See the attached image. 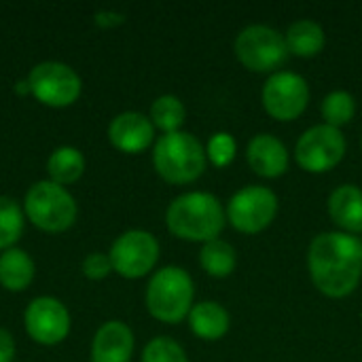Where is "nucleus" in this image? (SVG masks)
Wrapping results in <instances>:
<instances>
[{
  "label": "nucleus",
  "instance_id": "obj_29",
  "mask_svg": "<svg viewBox=\"0 0 362 362\" xmlns=\"http://www.w3.org/2000/svg\"><path fill=\"white\" fill-rule=\"evenodd\" d=\"M123 21H125V15L117 13V11H98L95 13V23L100 28H115V25H121Z\"/></svg>",
  "mask_w": 362,
  "mask_h": 362
},
{
  "label": "nucleus",
  "instance_id": "obj_11",
  "mask_svg": "<svg viewBox=\"0 0 362 362\" xmlns=\"http://www.w3.org/2000/svg\"><path fill=\"white\" fill-rule=\"evenodd\" d=\"M261 100H263V108L269 117H274L278 121H295L308 108L310 85L297 72L278 70L265 81Z\"/></svg>",
  "mask_w": 362,
  "mask_h": 362
},
{
  "label": "nucleus",
  "instance_id": "obj_17",
  "mask_svg": "<svg viewBox=\"0 0 362 362\" xmlns=\"http://www.w3.org/2000/svg\"><path fill=\"white\" fill-rule=\"evenodd\" d=\"M189 329L204 341H218L227 335L231 327L229 312L216 301H202L195 303L187 316Z\"/></svg>",
  "mask_w": 362,
  "mask_h": 362
},
{
  "label": "nucleus",
  "instance_id": "obj_8",
  "mask_svg": "<svg viewBox=\"0 0 362 362\" xmlns=\"http://www.w3.org/2000/svg\"><path fill=\"white\" fill-rule=\"evenodd\" d=\"M346 151L348 142L341 129L320 123L301 134L295 146V159L301 170L310 174H325L344 161Z\"/></svg>",
  "mask_w": 362,
  "mask_h": 362
},
{
  "label": "nucleus",
  "instance_id": "obj_6",
  "mask_svg": "<svg viewBox=\"0 0 362 362\" xmlns=\"http://www.w3.org/2000/svg\"><path fill=\"white\" fill-rule=\"evenodd\" d=\"M235 57L250 72H278L288 59V47L284 34L265 23H252L240 30L233 42Z\"/></svg>",
  "mask_w": 362,
  "mask_h": 362
},
{
  "label": "nucleus",
  "instance_id": "obj_13",
  "mask_svg": "<svg viewBox=\"0 0 362 362\" xmlns=\"http://www.w3.org/2000/svg\"><path fill=\"white\" fill-rule=\"evenodd\" d=\"M108 140L117 151L136 155V153L146 151L153 144L155 125H153L151 117L136 112V110H125L110 121Z\"/></svg>",
  "mask_w": 362,
  "mask_h": 362
},
{
  "label": "nucleus",
  "instance_id": "obj_23",
  "mask_svg": "<svg viewBox=\"0 0 362 362\" xmlns=\"http://www.w3.org/2000/svg\"><path fill=\"white\" fill-rule=\"evenodd\" d=\"M25 214L23 208L6 195H0V250L15 248L17 240L23 233Z\"/></svg>",
  "mask_w": 362,
  "mask_h": 362
},
{
  "label": "nucleus",
  "instance_id": "obj_1",
  "mask_svg": "<svg viewBox=\"0 0 362 362\" xmlns=\"http://www.w3.org/2000/svg\"><path fill=\"white\" fill-rule=\"evenodd\" d=\"M308 272L329 299L352 295L362 280V240L344 231H322L308 248Z\"/></svg>",
  "mask_w": 362,
  "mask_h": 362
},
{
  "label": "nucleus",
  "instance_id": "obj_24",
  "mask_svg": "<svg viewBox=\"0 0 362 362\" xmlns=\"http://www.w3.org/2000/svg\"><path fill=\"white\" fill-rule=\"evenodd\" d=\"M320 112H322V119H325L327 125L341 129L344 125H348L354 119V115H356V100H354V95L350 91L335 89V91L325 95Z\"/></svg>",
  "mask_w": 362,
  "mask_h": 362
},
{
  "label": "nucleus",
  "instance_id": "obj_3",
  "mask_svg": "<svg viewBox=\"0 0 362 362\" xmlns=\"http://www.w3.org/2000/svg\"><path fill=\"white\" fill-rule=\"evenodd\" d=\"M153 165L170 185L195 182L208 165L206 146L189 132L163 134L153 146Z\"/></svg>",
  "mask_w": 362,
  "mask_h": 362
},
{
  "label": "nucleus",
  "instance_id": "obj_16",
  "mask_svg": "<svg viewBox=\"0 0 362 362\" xmlns=\"http://www.w3.org/2000/svg\"><path fill=\"white\" fill-rule=\"evenodd\" d=\"M329 216L339 231L356 235L362 231V189L356 185H339L329 195Z\"/></svg>",
  "mask_w": 362,
  "mask_h": 362
},
{
  "label": "nucleus",
  "instance_id": "obj_26",
  "mask_svg": "<svg viewBox=\"0 0 362 362\" xmlns=\"http://www.w3.org/2000/svg\"><path fill=\"white\" fill-rule=\"evenodd\" d=\"M238 155V142L229 132H216L206 144V157L214 168H227Z\"/></svg>",
  "mask_w": 362,
  "mask_h": 362
},
{
  "label": "nucleus",
  "instance_id": "obj_4",
  "mask_svg": "<svg viewBox=\"0 0 362 362\" xmlns=\"http://www.w3.org/2000/svg\"><path fill=\"white\" fill-rule=\"evenodd\" d=\"M193 297L195 284L189 272L176 265H168L155 272L148 280L144 301L148 314L155 320L165 325H178L189 316L191 308L195 305Z\"/></svg>",
  "mask_w": 362,
  "mask_h": 362
},
{
  "label": "nucleus",
  "instance_id": "obj_21",
  "mask_svg": "<svg viewBox=\"0 0 362 362\" xmlns=\"http://www.w3.org/2000/svg\"><path fill=\"white\" fill-rule=\"evenodd\" d=\"M199 265L212 278H227L235 272L238 265L235 248L221 238L206 242L199 250Z\"/></svg>",
  "mask_w": 362,
  "mask_h": 362
},
{
  "label": "nucleus",
  "instance_id": "obj_10",
  "mask_svg": "<svg viewBox=\"0 0 362 362\" xmlns=\"http://www.w3.org/2000/svg\"><path fill=\"white\" fill-rule=\"evenodd\" d=\"M108 257L112 272L121 278L138 280L155 269L159 261V242L151 231L129 229L112 242Z\"/></svg>",
  "mask_w": 362,
  "mask_h": 362
},
{
  "label": "nucleus",
  "instance_id": "obj_14",
  "mask_svg": "<svg viewBox=\"0 0 362 362\" xmlns=\"http://www.w3.org/2000/svg\"><path fill=\"white\" fill-rule=\"evenodd\" d=\"M246 159L261 178H278L288 170L291 155L284 142L274 134H257L246 146Z\"/></svg>",
  "mask_w": 362,
  "mask_h": 362
},
{
  "label": "nucleus",
  "instance_id": "obj_19",
  "mask_svg": "<svg viewBox=\"0 0 362 362\" xmlns=\"http://www.w3.org/2000/svg\"><path fill=\"white\" fill-rule=\"evenodd\" d=\"M288 53L297 57H314L327 45L325 28L314 19H297L288 25L284 34Z\"/></svg>",
  "mask_w": 362,
  "mask_h": 362
},
{
  "label": "nucleus",
  "instance_id": "obj_12",
  "mask_svg": "<svg viewBox=\"0 0 362 362\" xmlns=\"http://www.w3.org/2000/svg\"><path fill=\"white\" fill-rule=\"evenodd\" d=\"M23 327L32 341L57 346L70 335V312L55 297H36L23 312Z\"/></svg>",
  "mask_w": 362,
  "mask_h": 362
},
{
  "label": "nucleus",
  "instance_id": "obj_25",
  "mask_svg": "<svg viewBox=\"0 0 362 362\" xmlns=\"http://www.w3.org/2000/svg\"><path fill=\"white\" fill-rule=\"evenodd\" d=\"M140 362H189L185 348L172 337H155L142 350Z\"/></svg>",
  "mask_w": 362,
  "mask_h": 362
},
{
  "label": "nucleus",
  "instance_id": "obj_2",
  "mask_svg": "<svg viewBox=\"0 0 362 362\" xmlns=\"http://www.w3.org/2000/svg\"><path fill=\"white\" fill-rule=\"evenodd\" d=\"M165 225L178 240L206 244L223 233L227 225V208L212 193L189 191L170 202Z\"/></svg>",
  "mask_w": 362,
  "mask_h": 362
},
{
  "label": "nucleus",
  "instance_id": "obj_28",
  "mask_svg": "<svg viewBox=\"0 0 362 362\" xmlns=\"http://www.w3.org/2000/svg\"><path fill=\"white\" fill-rule=\"evenodd\" d=\"M15 358V339L13 335L0 327V362H13Z\"/></svg>",
  "mask_w": 362,
  "mask_h": 362
},
{
  "label": "nucleus",
  "instance_id": "obj_30",
  "mask_svg": "<svg viewBox=\"0 0 362 362\" xmlns=\"http://www.w3.org/2000/svg\"><path fill=\"white\" fill-rule=\"evenodd\" d=\"M15 91H17V93H30V85H28V81L17 83V85H15Z\"/></svg>",
  "mask_w": 362,
  "mask_h": 362
},
{
  "label": "nucleus",
  "instance_id": "obj_5",
  "mask_svg": "<svg viewBox=\"0 0 362 362\" xmlns=\"http://www.w3.org/2000/svg\"><path fill=\"white\" fill-rule=\"evenodd\" d=\"M23 214L40 231L62 233L74 225L78 208L66 187L47 178V180L34 182L25 191Z\"/></svg>",
  "mask_w": 362,
  "mask_h": 362
},
{
  "label": "nucleus",
  "instance_id": "obj_15",
  "mask_svg": "<svg viewBox=\"0 0 362 362\" xmlns=\"http://www.w3.org/2000/svg\"><path fill=\"white\" fill-rule=\"evenodd\" d=\"M134 346L132 329L121 320H108L93 335L91 362H129Z\"/></svg>",
  "mask_w": 362,
  "mask_h": 362
},
{
  "label": "nucleus",
  "instance_id": "obj_22",
  "mask_svg": "<svg viewBox=\"0 0 362 362\" xmlns=\"http://www.w3.org/2000/svg\"><path fill=\"white\" fill-rule=\"evenodd\" d=\"M151 121L155 129H161L163 134L180 132V127L187 121V108L178 95H172V93L159 95L151 104Z\"/></svg>",
  "mask_w": 362,
  "mask_h": 362
},
{
  "label": "nucleus",
  "instance_id": "obj_20",
  "mask_svg": "<svg viewBox=\"0 0 362 362\" xmlns=\"http://www.w3.org/2000/svg\"><path fill=\"white\" fill-rule=\"evenodd\" d=\"M85 172V157L74 146H57L47 159L49 180L66 187L76 182Z\"/></svg>",
  "mask_w": 362,
  "mask_h": 362
},
{
  "label": "nucleus",
  "instance_id": "obj_9",
  "mask_svg": "<svg viewBox=\"0 0 362 362\" xmlns=\"http://www.w3.org/2000/svg\"><path fill=\"white\" fill-rule=\"evenodd\" d=\"M30 93L45 106L66 108L74 104L83 91V81L74 68L64 62H40L28 74Z\"/></svg>",
  "mask_w": 362,
  "mask_h": 362
},
{
  "label": "nucleus",
  "instance_id": "obj_7",
  "mask_svg": "<svg viewBox=\"0 0 362 362\" xmlns=\"http://www.w3.org/2000/svg\"><path fill=\"white\" fill-rule=\"evenodd\" d=\"M278 208V195L269 187L248 185L231 195L227 204V221L235 231L255 235L276 221Z\"/></svg>",
  "mask_w": 362,
  "mask_h": 362
},
{
  "label": "nucleus",
  "instance_id": "obj_27",
  "mask_svg": "<svg viewBox=\"0 0 362 362\" xmlns=\"http://www.w3.org/2000/svg\"><path fill=\"white\" fill-rule=\"evenodd\" d=\"M112 272L110 257L104 252H91L83 261V276L89 280H104Z\"/></svg>",
  "mask_w": 362,
  "mask_h": 362
},
{
  "label": "nucleus",
  "instance_id": "obj_18",
  "mask_svg": "<svg viewBox=\"0 0 362 362\" xmlns=\"http://www.w3.org/2000/svg\"><path fill=\"white\" fill-rule=\"evenodd\" d=\"M34 261L21 248H8L0 255V286L8 293L25 291L34 280Z\"/></svg>",
  "mask_w": 362,
  "mask_h": 362
}]
</instances>
